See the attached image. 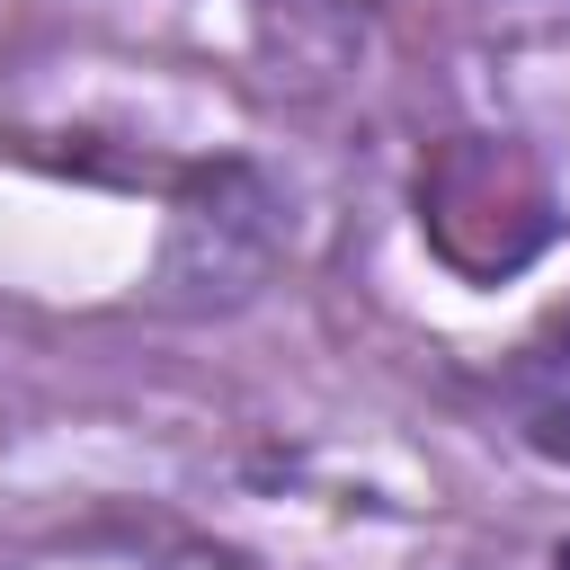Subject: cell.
Here are the masks:
<instances>
[{"instance_id":"obj_2","label":"cell","mask_w":570,"mask_h":570,"mask_svg":"<svg viewBox=\"0 0 570 570\" xmlns=\"http://www.w3.org/2000/svg\"><path fill=\"white\" fill-rule=\"evenodd\" d=\"M552 570H570V534H561V543H552Z\"/></svg>"},{"instance_id":"obj_1","label":"cell","mask_w":570,"mask_h":570,"mask_svg":"<svg viewBox=\"0 0 570 570\" xmlns=\"http://www.w3.org/2000/svg\"><path fill=\"white\" fill-rule=\"evenodd\" d=\"M499 401L517 445H534L543 463H570V294L517 338V356L499 365Z\"/></svg>"}]
</instances>
